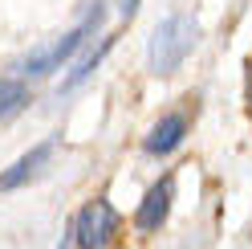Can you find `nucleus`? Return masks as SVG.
<instances>
[{"instance_id": "6", "label": "nucleus", "mask_w": 252, "mask_h": 249, "mask_svg": "<svg viewBox=\"0 0 252 249\" xmlns=\"http://www.w3.org/2000/svg\"><path fill=\"white\" fill-rule=\"evenodd\" d=\"M49 155H53V143H49V139H45V143H37V147H29L21 160L8 167V172H0V192H12V188H21L25 180H33L41 167L49 164Z\"/></svg>"}, {"instance_id": "10", "label": "nucleus", "mask_w": 252, "mask_h": 249, "mask_svg": "<svg viewBox=\"0 0 252 249\" xmlns=\"http://www.w3.org/2000/svg\"><path fill=\"white\" fill-rule=\"evenodd\" d=\"M134 8H138V0H118V12H122V17H134Z\"/></svg>"}, {"instance_id": "5", "label": "nucleus", "mask_w": 252, "mask_h": 249, "mask_svg": "<svg viewBox=\"0 0 252 249\" xmlns=\"http://www.w3.org/2000/svg\"><path fill=\"white\" fill-rule=\"evenodd\" d=\"M183 139H187V115H183V111H171V115H163V119L147 131L143 147H147V155H171Z\"/></svg>"}, {"instance_id": "4", "label": "nucleus", "mask_w": 252, "mask_h": 249, "mask_svg": "<svg viewBox=\"0 0 252 249\" xmlns=\"http://www.w3.org/2000/svg\"><path fill=\"white\" fill-rule=\"evenodd\" d=\"M171 205H175V176H163L159 184H151L143 205L134 212V229L138 233H159L163 221L171 216Z\"/></svg>"}, {"instance_id": "8", "label": "nucleus", "mask_w": 252, "mask_h": 249, "mask_svg": "<svg viewBox=\"0 0 252 249\" xmlns=\"http://www.w3.org/2000/svg\"><path fill=\"white\" fill-rule=\"evenodd\" d=\"M110 45H114V41H110V37H106V41L98 45V49H94V53H90V57L82 61V66H77V70H73V74L65 78V82H61V90H73V86H82V82H86V78H90L94 70H98V61L106 57V49H110Z\"/></svg>"}, {"instance_id": "2", "label": "nucleus", "mask_w": 252, "mask_h": 249, "mask_svg": "<svg viewBox=\"0 0 252 249\" xmlns=\"http://www.w3.org/2000/svg\"><path fill=\"white\" fill-rule=\"evenodd\" d=\"M98 25H102V8H94L77 29H69V33H61V37H53L49 45H41V49L29 53V57L21 61V74H25V78H49V74H57V70L86 45L90 33H98Z\"/></svg>"}, {"instance_id": "3", "label": "nucleus", "mask_w": 252, "mask_h": 249, "mask_svg": "<svg viewBox=\"0 0 252 249\" xmlns=\"http://www.w3.org/2000/svg\"><path fill=\"white\" fill-rule=\"evenodd\" d=\"M69 233H73L77 249H110L114 237L122 233V216H118V208L110 205L106 196H98V200H86V205L77 208Z\"/></svg>"}, {"instance_id": "9", "label": "nucleus", "mask_w": 252, "mask_h": 249, "mask_svg": "<svg viewBox=\"0 0 252 249\" xmlns=\"http://www.w3.org/2000/svg\"><path fill=\"white\" fill-rule=\"evenodd\" d=\"M244 102H248V115H252V57L244 61Z\"/></svg>"}, {"instance_id": "1", "label": "nucleus", "mask_w": 252, "mask_h": 249, "mask_svg": "<svg viewBox=\"0 0 252 249\" xmlns=\"http://www.w3.org/2000/svg\"><path fill=\"white\" fill-rule=\"evenodd\" d=\"M195 41H199V25L187 17V12L163 17L159 25H155V33H151V45H147L151 70L155 74H175L187 61V53L195 49Z\"/></svg>"}, {"instance_id": "7", "label": "nucleus", "mask_w": 252, "mask_h": 249, "mask_svg": "<svg viewBox=\"0 0 252 249\" xmlns=\"http://www.w3.org/2000/svg\"><path fill=\"white\" fill-rule=\"evenodd\" d=\"M25 82H17V78H0V119H8L12 111H21L25 106Z\"/></svg>"}]
</instances>
